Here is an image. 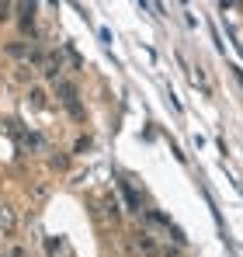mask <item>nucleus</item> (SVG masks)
I'll use <instances>...</instances> for the list:
<instances>
[{"mask_svg": "<svg viewBox=\"0 0 243 257\" xmlns=\"http://www.w3.org/2000/svg\"><path fill=\"white\" fill-rule=\"evenodd\" d=\"M118 191L125 195V202H129V209H132V212H143V198H139V191L129 185L125 177H118Z\"/></svg>", "mask_w": 243, "mask_h": 257, "instance_id": "nucleus-2", "label": "nucleus"}, {"mask_svg": "<svg viewBox=\"0 0 243 257\" xmlns=\"http://www.w3.org/2000/svg\"><path fill=\"white\" fill-rule=\"evenodd\" d=\"M7 257H24V250H11V254H7Z\"/></svg>", "mask_w": 243, "mask_h": 257, "instance_id": "nucleus-10", "label": "nucleus"}, {"mask_svg": "<svg viewBox=\"0 0 243 257\" xmlns=\"http://www.w3.org/2000/svg\"><path fill=\"white\" fill-rule=\"evenodd\" d=\"M136 247H139L143 254H149V257L156 254V240H153L149 233H136Z\"/></svg>", "mask_w": 243, "mask_h": 257, "instance_id": "nucleus-3", "label": "nucleus"}, {"mask_svg": "<svg viewBox=\"0 0 243 257\" xmlns=\"http://www.w3.org/2000/svg\"><path fill=\"white\" fill-rule=\"evenodd\" d=\"M233 73H236V80H240V87H243V70H240V66H233Z\"/></svg>", "mask_w": 243, "mask_h": 257, "instance_id": "nucleus-9", "label": "nucleus"}, {"mask_svg": "<svg viewBox=\"0 0 243 257\" xmlns=\"http://www.w3.org/2000/svg\"><path fill=\"white\" fill-rule=\"evenodd\" d=\"M11 7H14V4H0V21H4V18H11Z\"/></svg>", "mask_w": 243, "mask_h": 257, "instance_id": "nucleus-8", "label": "nucleus"}, {"mask_svg": "<svg viewBox=\"0 0 243 257\" xmlns=\"http://www.w3.org/2000/svg\"><path fill=\"white\" fill-rule=\"evenodd\" d=\"M149 219H153V223H156V226H170V219H167L164 212H149Z\"/></svg>", "mask_w": 243, "mask_h": 257, "instance_id": "nucleus-6", "label": "nucleus"}, {"mask_svg": "<svg viewBox=\"0 0 243 257\" xmlns=\"http://www.w3.org/2000/svg\"><path fill=\"white\" fill-rule=\"evenodd\" d=\"M7 56H31V49H24V46H7Z\"/></svg>", "mask_w": 243, "mask_h": 257, "instance_id": "nucleus-7", "label": "nucleus"}, {"mask_svg": "<svg viewBox=\"0 0 243 257\" xmlns=\"http://www.w3.org/2000/svg\"><path fill=\"white\" fill-rule=\"evenodd\" d=\"M28 101H31L35 108H42V104H46V94H42V91L35 87V91H28Z\"/></svg>", "mask_w": 243, "mask_h": 257, "instance_id": "nucleus-5", "label": "nucleus"}, {"mask_svg": "<svg viewBox=\"0 0 243 257\" xmlns=\"http://www.w3.org/2000/svg\"><path fill=\"white\" fill-rule=\"evenodd\" d=\"M56 94L63 97V104L73 112V118H84V108L76 104V87H73L70 80H59V84H56Z\"/></svg>", "mask_w": 243, "mask_h": 257, "instance_id": "nucleus-1", "label": "nucleus"}, {"mask_svg": "<svg viewBox=\"0 0 243 257\" xmlns=\"http://www.w3.org/2000/svg\"><path fill=\"white\" fill-rule=\"evenodd\" d=\"M0 230H4V233L14 230V212H11L7 205H0Z\"/></svg>", "mask_w": 243, "mask_h": 257, "instance_id": "nucleus-4", "label": "nucleus"}]
</instances>
